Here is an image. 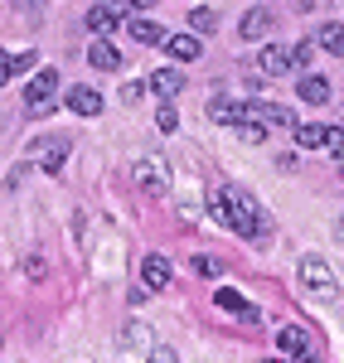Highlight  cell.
<instances>
[{"mask_svg":"<svg viewBox=\"0 0 344 363\" xmlns=\"http://www.w3.org/2000/svg\"><path fill=\"white\" fill-rule=\"evenodd\" d=\"M228 203H233V233H238V238H248V242H253V238H262V233H267V223H262V213H257V203H253V199L248 194H238V189H228Z\"/></svg>","mask_w":344,"mask_h":363,"instance_id":"6da1fadb","label":"cell"},{"mask_svg":"<svg viewBox=\"0 0 344 363\" xmlns=\"http://www.w3.org/2000/svg\"><path fill=\"white\" fill-rule=\"evenodd\" d=\"M54 97H58V73H54V68H39V73L25 83V107H29L34 116H44Z\"/></svg>","mask_w":344,"mask_h":363,"instance_id":"7a4b0ae2","label":"cell"},{"mask_svg":"<svg viewBox=\"0 0 344 363\" xmlns=\"http://www.w3.org/2000/svg\"><path fill=\"white\" fill-rule=\"evenodd\" d=\"M301 281H306V291H311V296H320V301L340 296V281H335V272H330L320 257H306V262H301Z\"/></svg>","mask_w":344,"mask_h":363,"instance_id":"3957f363","label":"cell"},{"mask_svg":"<svg viewBox=\"0 0 344 363\" xmlns=\"http://www.w3.org/2000/svg\"><path fill=\"white\" fill-rule=\"evenodd\" d=\"M131 179H136V189L150 199H160L165 189H170V179H165V169H160V160H150V155H141L136 165H131Z\"/></svg>","mask_w":344,"mask_h":363,"instance_id":"277c9868","label":"cell"},{"mask_svg":"<svg viewBox=\"0 0 344 363\" xmlns=\"http://www.w3.org/2000/svg\"><path fill=\"white\" fill-rule=\"evenodd\" d=\"M277 354H287V359H316V349H311V335H306L301 325H287V330L277 335Z\"/></svg>","mask_w":344,"mask_h":363,"instance_id":"5b68a950","label":"cell"},{"mask_svg":"<svg viewBox=\"0 0 344 363\" xmlns=\"http://www.w3.org/2000/svg\"><path fill=\"white\" fill-rule=\"evenodd\" d=\"M68 112H78V116H102V92H97V87H87V83L68 87Z\"/></svg>","mask_w":344,"mask_h":363,"instance_id":"8992f818","label":"cell"},{"mask_svg":"<svg viewBox=\"0 0 344 363\" xmlns=\"http://www.w3.org/2000/svg\"><path fill=\"white\" fill-rule=\"evenodd\" d=\"M257 68L267 73V78H287L291 73V49L287 44H267V49L257 54Z\"/></svg>","mask_w":344,"mask_h":363,"instance_id":"52a82bcc","label":"cell"},{"mask_svg":"<svg viewBox=\"0 0 344 363\" xmlns=\"http://www.w3.org/2000/svg\"><path fill=\"white\" fill-rule=\"evenodd\" d=\"M243 116H262L267 126H296V116H291L287 107H277V102H257V97L243 102Z\"/></svg>","mask_w":344,"mask_h":363,"instance_id":"ba28073f","label":"cell"},{"mask_svg":"<svg viewBox=\"0 0 344 363\" xmlns=\"http://www.w3.org/2000/svg\"><path fill=\"white\" fill-rule=\"evenodd\" d=\"M141 281H145V291H165V286H170V262H165L160 252H150L141 262Z\"/></svg>","mask_w":344,"mask_h":363,"instance_id":"9c48e42d","label":"cell"},{"mask_svg":"<svg viewBox=\"0 0 344 363\" xmlns=\"http://www.w3.org/2000/svg\"><path fill=\"white\" fill-rule=\"evenodd\" d=\"M34 155H39V165L49 169V174H58L63 169V160H68V140H34Z\"/></svg>","mask_w":344,"mask_h":363,"instance_id":"30bf717a","label":"cell"},{"mask_svg":"<svg viewBox=\"0 0 344 363\" xmlns=\"http://www.w3.org/2000/svg\"><path fill=\"white\" fill-rule=\"evenodd\" d=\"M160 49H165L174 63H194V58L204 54V44H199V39H189V34H165V44H160Z\"/></svg>","mask_w":344,"mask_h":363,"instance_id":"8fae6325","label":"cell"},{"mask_svg":"<svg viewBox=\"0 0 344 363\" xmlns=\"http://www.w3.org/2000/svg\"><path fill=\"white\" fill-rule=\"evenodd\" d=\"M150 92H155L160 102H174V97L184 92V73H179V68H160V73L150 78Z\"/></svg>","mask_w":344,"mask_h":363,"instance_id":"7c38bea8","label":"cell"},{"mask_svg":"<svg viewBox=\"0 0 344 363\" xmlns=\"http://www.w3.org/2000/svg\"><path fill=\"white\" fill-rule=\"evenodd\" d=\"M296 92H301V102H311V107H325V102H330V83L316 78V73H301V78H296Z\"/></svg>","mask_w":344,"mask_h":363,"instance_id":"4fadbf2b","label":"cell"},{"mask_svg":"<svg viewBox=\"0 0 344 363\" xmlns=\"http://www.w3.org/2000/svg\"><path fill=\"white\" fill-rule=\"evenodd\" d=\"M87 63L102 68V73H116V68H121V54H116L107 39H92V44H87Z\"/></svg>","mask_w":344,"mask_h":363,"instance_id":"5bb4252c","label":"cell"},{"mask_svg":"<svg viewBox=\"0 0 344 363\" xmlns=\"http://www.w3.org/2000/svg\"><path fill=\"white\" fill-rule=\"evenodd\" d=\"M126 34H131L136 44H165V29L155 25V20H145V15H131V20H126Z\"/></svg>","mask_w":344,"mask_h":363,"instance_id":"9a60e30c","label":"cell"},{"mask_svg":"<svg viewBox=\"0 0 344 363\" xmlns=\"http://www.w3.org/2000/svg\"><path fill=\"white\" fill-rule=\"evenodd\" d=\"M238 29H243V39H267V34H272V10H262V5H257V10H248Z\"/></svg>","mask_w":344,"mask_h":363,"instance_id":"2e32d148","label":"cell"},{"mask_svg":"<svg viewBox=\"0 0 344 363\" xmlns=\"http://www.w3.org/2000/svg\"><path fill=\"white\" fill-rule=\"evenodd\" d=\"M87 29H92V39H107L116 29V10L112 5H92V10H87Z\"/></svg>","mask_w":344,"mask_h":363,"instance_id":"e0dca14e","label":"cell"},{"mask_svg":"<svg viewBox=\"0 0 344 363\" xmlns=\"http://www.w3.org/2000/svg\"><path fill=\"white\" fill-rule=\"evenodd\" d=\"M316 49H325V54H335V58H344V25H320L316 29Z\"/></svg>","mask_w":344,"mask_h":363,"instance_id":"ac0fdd59","label":"cell"},{"mask_svg":"<svg viewBox=\"0 0 344 363\" xmlns=\"http://www.w3.org/2000/svg\"><path fill=\"white\" fill-rule=\"evenodd\" d=\"M209 116L218 126H238L243 121V102H228V97H209Z\"/></svg>","mask_w":344,"mask_h":363,"instance_id":"d6986e66","label":"cell"},{"mask_svg":"<svg viewBox=\"0 0 344 363\" xmlns=\"http://www.w3.org/2000/svg\"><path fill=\"white\" fill-rule=\"evenodd\" d=\"M213 301H218V310H228V315H238V320H253V325H257V310L248 306V301H243L238 291H218Z\"/></svg>","mask_w":344,"mask_h":363,"instance_id":"ffe728a7","label":"cell"},{"mask_svg":"<svg viewBox=\"0 0 344 363\" xmlns=\"http://www.w3.org/2000/svg\"><path fill=\"white\" fill-rule=\"evenodd\" d=\"M209 218L218 228H228L233 223V203H228V189H218V194H209Z\"/></svg>","mask_w":344,"mask_h":363,"instance_id":"44dd1931","label":"cell"},{"mask_svg":"<svg viewBox=\"0 0 344 363\" xmlns=\"http://www.w3.org/2000/svg\"><path fill=\"white\" fill-rule=\"evenodd\" d=\"M291 131H296V145H301V150H316L320 136H325V126H316V121H296Z\"/></svg>","mask_w":344,"mask_h":363,"instance_id":"7402d4cb","label":"cell"},{"mask_svg":"<svg viewBox=\"0 0 344 363\" xmlns=\"http://www.w3.org/2000/svg\"><path fill=\"white\" fill-rule=\"evenodd\" d=\"M189 29H194V34H213V29H218V15H213L209 5H199V10H189Z\"/></svg>","mask_w":344,"mask_h":363,"instance_id":"603a6c76","label":"cell"},{"mask_svg":"<svg viewBox=\"0 0 344 363\" xmlns=\"http://www.w3.org/2000/svg\"><path fill=\"white\" fill-rule=\"evenodd\" d=\"M238 131H243V140H248V145H262V140H267V121L243 116V121H238Z\"/></svg>","mask_w":344,"mask_h":363,"instance_id":"cb8c5ba5","label":"cell"},{"mask_svg":"<svg viewBox=\"0 0 344 363\" xmlns=\"http://www.w3.org/2000/svg\"><path fill=\"white\" fill-rule=\"evenodd\" d=\"M320 145H325L330 155H344V126H325V136H320Z\"/></svg>","mask_w":344,"mask_h":363,"instance_id":"d4e9b609","label":"cell"},{"mask_svg":"<svg viewBox=\"0 0 344 363\" xmlns=\"http://www.w3.org/2000/svg\"><path fill=\"white\" fill-rule=\"evenodd\" d=\"M155 126H160V131H174V126H179V116H174V107H170V102H165V107L155 112Z\"/></svg>","mask_w":344,"mask_h":363,"instance_id":"484cf974","label":"cell"},{"mask_svg":"<svg viewBox=\"0 0 344 363\" xmlns=\"http://www.w3.org/2000/svg\"><path fill=\"white\" fill-rule=\"evenodd\" d=\"M311 63V44H291V68H306Z\"/></svg>","mask_w":344,"mask_h":363,"instance_id":"4316f807","label":"cell"},{"mask_svg":"<svg viewBox=\"0 0 344 363\" xmlns=\"http://www.w3.org/2000/svg\"><path fill=\"white\" fill-rule=\"evenodd\" d=\"M10 78H15V58H10L5 49H0V87L10 83Z\"/></svg>","mask_w":344,"mask_h":363,"instance_id":"83f0119b","label":"cell"},{"mask_svg":"<svg viewBox=\"0 0 344 363\" xmlns=\"http://www.w3.org/2000/svg\"><path fill=\"white\" fill-rule=\"evenodd\" d=\"M141 92H145L141 83H126V87H121V102H126V107H136V102H141Z\"/></svg>","mask_w":344,"mask_h":363,"instance_id":"f1b7e54d","label":"cell"},{"mask_svg":"<svg viewBox=\"0 0 344 363\" xmlns=\"http://www.w3.org/2000/svg\"><path fill=\"white\" fill-rule=\"evenodd\" d=\"M189 272H199V277H213V272H218V262H209V257H194V262H189Z\"/></svg>","mask_w":344,"mask_h":363,"instance_id":"f546056e","label":"cell"},{"mask_svg":"<svg viewBox=\"0 0 344 363\" xmlns=\"http://www.w3.org/2000/svg\"><path fill=\"white\" fill-rule=\"evenodd\" d=\"M145 339H150V335H145L141 325H126V344H145Z\"/></svg>","mask_w":344,"mask_h":363,"instance_id":"4dcf8cb0","label":"cell"},{"mask_svg":"<svg viewBox=\"0 0 344 363\" xmlns=\"http://www.w3.org/2000/svg\"><path fill=\"white\" fill-rule=\"evenodd\" d=\"M29 68H34V54H20V58H15V78H20V73H29Z\"/></svg>","mask_w":344,"mask_h":363,"instance_id":"1f68e13d","label":"cell"},{"mask_svg":"<svg viewBox=\"0 0 344 363\" xmlns=\"http://www.w3.org/2000/svg\"><path fill=\"white\" fill-rule=\"evenodd\" d=\"M316 5H320V0H291V10H296V15H311Z\"/></svg>","mask_w":344,"mask_h":363,"instance_id":"d6a6232c","label":"cell"},{"mask_svg":"<svg viewBox=\"0 0 344 363\" xmlns=\"http://www.w3.org/2000/svg\"><path fill=\"white\" fill-rule=\"evenodd\" d=\"M335 233H340V242H344V218H340V223H335Z\"/></svg>","mask_w":344,"mask_h":363,"instance_id":"836d02e7","label":"cell"},{"mask_svg":"<svg viewBox=\"0 0 344 363\" xmlns=\"http://www.w3.org/2000/svg\"><path fill=\"white\" fill-rule=\"evenodd\" d=\"M340 174H344V155H340Z\"/></svg>","mask_w":344,"mask_h":363,"instance_id":"e575fe53","label":"cell"}]
</instances>
